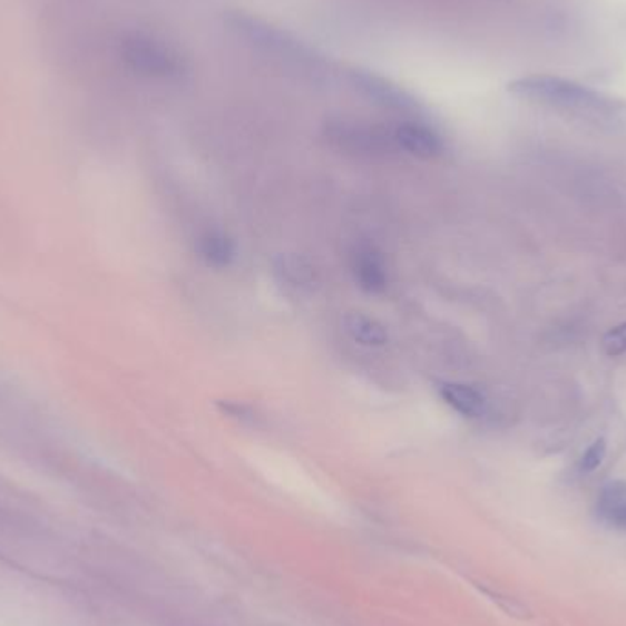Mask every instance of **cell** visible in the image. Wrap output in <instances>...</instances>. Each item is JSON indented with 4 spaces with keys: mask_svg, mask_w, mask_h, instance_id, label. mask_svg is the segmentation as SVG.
<instances>
[{
    "mask_svg": "<svg viewBox=\"0 0 626 626\" xmlns=\"http://www.w3.org/2000/svg\"><path fill=\"white\" fill-rule=\"evenodd\" d=\"M200 255L209 266L224 267L232 264L235 258V244L224 233L211 232L202 236L198 244Z\"/></svg>",
    "mask_w": 626,
    "mask_h": 626,
    "instance_id": "obj_12",
    "label": "cell"
},
{
    "mask_svg": "<svg viewBox=\"0 0 626 626\" xmlns=\"http://www.w3.org/2000/svg\"><path fill=\"white\" fill-rule=\"evenodd\" d=\"M273 270L278 281L284 286L297 290V292H312L319 283V273L313 262L297 253H284L273 262Z\"/></svg>",
    "mask_w": 626,
    "mask_h": 626,
    "instance_id": "obj_8",
    "label": "cell"
},
{
    "mask_svg": "<svg viewBox=\"0 0 626 626\" xmlns=\"http://www.w3.org/2000/svg\"><path fill=\"white\" fill-rule=\"evenodd\" d=\"M352 273L361 290L369 293L383 292L389 283L385 261L372 246H363L352 255Z\"/></svg>",
    "mask_w": 626,
    "mask_h": 626,
    "instance_id": "obj_7",
    "label": "cell"
},
{
    "mask_svg": "<svg viewBox=\"0 0 626 626\" xmlns=\"http://www.w3.org/2000/svg\"><path fill=\"white\" fill-rule=\"evenodd\" d=\"M603 350L610 358L626 354V323L617 324L606 332L605 338H603Z\"/></svg>",
    "mask_w": 626,
    "mask_h": 626,
    "instance_id": "obj_13",
    "label": "cell"
},
{
    "mask_svg": "<svg viewBox=\"0 0 626 626\" xmlns=\"http://www.w3.org/2000/svg\"><path fill=\"white\" fill-rule=\"evenodd\" d=\"M119 56L125 67L144 78L178 79L185 74L184 57L175 48L141 31L121 37Z\"/></svg>",
    "mask_w": 626,
    "mask_h": 626,
    "instance_id": "obj_3",
    "label": "cell"
},
{
    "mask_svg": "<svg viewBox=\"0 0 626 626\" xmlns=\"http://www.w3.org/2000/svg\"><path fill=\"white\" fill-rule=\"evenodd\" d=\"M324 134L332 144L338 145L341 149L360 153V155L385 153L395 147L392 130L387 133L383 127L361 124V121H346V119L330 121Z\"/></svg>",
    "mask_w": 626,
    "mask_h": 626,
    "instance_id": "obj_4",
    "label": "cell"
},
{
    "mask_svg": "<svg viewBox=\"0 0 626 626\" xmlns=\"http://www.w3.org/2000/svg\"><path fill=\"white\" fill-rule=\"evenodd\" d=\"M344 334L361 346H385L389 343V330L385 324L366 313L349 312L343 317Z\"/></svg>",
    "mask_w": 626,
    "mask_h": 626,
    "instance_id": "obj_10",
    "label": "cell"
},
{
    "mask_svg": "<svg viewBox=\"0 0 626 626\" xmlns=\"http://www.w3.org/2000/svg\"><path fill=\"white\" fill-rule=\"evenodd\" d=\"M508 92L531 104L559 108L565 113L579 114L588 118H614L622 107L610 98L591 88L548 74H535L509 82Z\"/></svg>",
    "mask_w": 626,
    "mask_h": 626,
    "instance_id": "obj_2",
    "label": "cell"
},
{
    "mask_svg": "<svg viewBox=\"0 0 626 626\" xmlns=\"http://www.w3.org/2000/svg\"><path fill=\"white\" fill-rule=\"evenodd\" d=\"M227 28L238 39L246 41L250 47L257 48L261 52L273 56L286 67L297 70L310 79H323L326 74V61L313 48L299 41L297 37L286 30L273 27L270 22L262 21L258 17L250 16L244 11H227Z\"/></svg>",
    "mask_w": 626,
    "mask_h": 626,
    "instance_id": "obj_1",
    "label": "cell"
},
{
    "mask_svg": "<svg viewBox=\"0 0 626 626\" xmlns=\"http://www.w3.org/2000/svg\"><path fill=\"white\" fill-rule=\"evenodd\" d=\"M596 513L606 528L626 531V480H612L600 488Z\"/></svg>",
    "mask_w": 626,
    "mask_h": 626,
    "instance_id": "obj_9",
    "label": "cell"
},
{
    "mask_svg": "<svg viewBox=\"0 0 626 626\" xmlns=\"http://www.w3.org/2000/svg\"><path fill=\"white\" fill-rule=\"evenodd\" d=\"M606 457V440L605 438H597L596 442L591 443L586 449L585 454L580 457L579 468L580 471L591 472L599 468Z\"/></svg>",
    "mask_w": 626,
    "mask_h": 626,
    "instance_id": "obj_14",
    "label": "cell"
},
{
    "mask_svg": "<svg viewBox=\"0 0 626 626\" xmlns=\"http://www.w3.org/2000/svg\"><path fill=\"white\" fill-rule=\"evenodd\" d=\"M392 138L398 149L405 150L407 155L421 159L437 158L442 155L443 141L431 127L418 121H403L395 125Z\"/></svg>",
    "mask_w": 626,
    "mask_h": 626,
    "instance_id": "obj_6",
    "label": "cell"
},
{
    "mask_svg": "<svg viewBox=\"0 0 626 626\" xmlns=\"http://www.w3.org/2000/svg\"><path fill=\"white\" fill-rule=\"evenodd\" d=\"M442 400L447 405L451 407L452 411L462 414L466 418H480L486 412L488 401L482 392L475 389V387L466 385V383H452L447 381L438 387Z\"/></svg>",
    "mask_w": 626,
    "mask_h": 626,
    "instance_id": "obj_11",
    "label": "cell"
},
{
    "mask_svg": "<svg viewBox=\"0 0 626 626\" xmlns=\"http://www.w3.org/2000/svg\"><path fill=\"white\" fill-rule=\"evenodd\" d=\"M349 81L361 96H365L366 99L374 101L375 105L391 108L395 113H417L418 108H420L418 99L412 94L398 87L391 79L378 76V74L354 68V70L349 72Z\"/></svg>",
    "mask_w": 626,
    "mask_h": 626,
    "instance_id": "obj_5",
    "label": "cell"
}]
</instances>
